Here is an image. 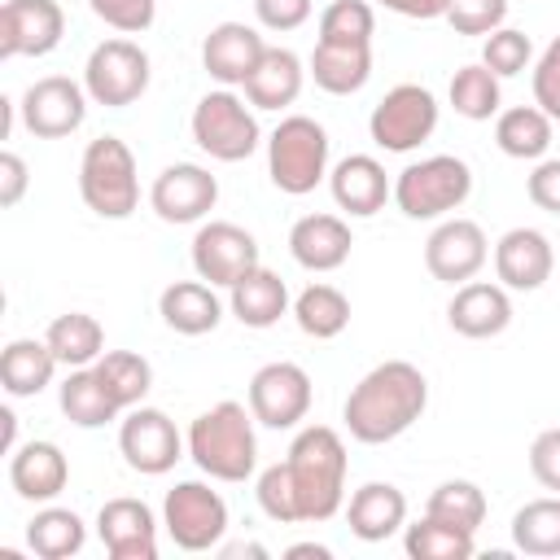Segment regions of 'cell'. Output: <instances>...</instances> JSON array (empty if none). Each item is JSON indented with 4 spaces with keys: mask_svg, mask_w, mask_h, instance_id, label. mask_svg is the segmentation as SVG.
<instances>
[{
    "mask_svg": "<svg viewBox=\"0 0 560 560\" xmlns=\"http://www.w3.org/2000/svg\"><path fill=\"white\" fill-rule=\"evenodd\" d=\"M429 407V381L416 363L407 359H389V363H376L346 398L341 407V420L350 429L354 442H368V446H381V442H394L398 433H407Z\"/></svg>",
    "mask_w": 560,
    "mask_h": 560,
    "instance_id": "1",
    "label": "cell"
},
{
    "mask_svg": "<svg viewBox=\"0 0 560 560\" xmlns=\"http://www.w3.org/2000/svg\"><path fill=\"white\" fill-rule=\"evenodd\" d=\"M289 472L298 490V516L302 521H328L337 516L346 499V442L328 424H311L289 446Z\"/></svg>",
    "mask_w": 560,
    "mask_h": 560,
    "instance_id": "2",
    "label": "cell"
},
{
    "mask_svg": "<svg viewBox=\"0 0 560 560\" xmlns=\"http://www.w3.org/2000/svg\"><path fill=\"white\" fill-rule=\"evenodd\" d=\"M188 455L192 464L214 481H245L258 464V438H254V411L223 398L210 411H201L188 429Z\"/></svg>",
    "mask_w": 560,
    "mask_h": 560,
    "instance_id": "3",
    "label": "cell"
},
{
    "mask_svg": "<svg viewBox=\"0 0 560 560\" xmlns=\"http://www.w3.org/2000/svg\"><path fill=\"white\" fill-rule=\"evenodd\" d=\"M79 192L92 214L101 219H127L140 201V179H136V158L118 136H96L83 149L79 162Z\"/></svg>",
    "mask_w": 560,
    "mask_h": 560,
    "instance_id": "4",
    "label": "cell"
},
{
    "mask_svg": "<svg viewBox=\"0 0 560 560\" xmlns=\"http://www.w3.org/2000/svg\"><path fill=\"white\" fill-rule=\"evenodd\" d=\"M472 192V171L455 153H433L398 171L394 179V201L407 219H442L459 210Z\"/></svg>",
    "mask_w": 560,
    "mask_h": 560,
    "instance_id": "5",
    "label": "cell"
},
{
    "mask_svg": "<svg viewBox=\"0 0 560 560\" xmlns=\"http://www.w3.org/2000/svg\"><path fill=\"white\" fill-rule=\"evenodd\" d=\"M267 175L289 197L311 192L328 175V131L306 114H289L267 140Z\"/></svg>",
    "mask_w": 560,
    "mask_h": 560,
    "instance_id": "6",
    "label": "cell"
},
{
    "mask_svg": "<svg viewBox=\"0 0 560 560\" xmlns=\"http://www.w3.org/2000/svg\"><path fill=\"white\" fill-rule=\"evenodd\" d=\"M192 140L214 162H245L258 149L262 131H258L254 109L236 92L219 88V92H206L197 101V109H192Z\"/></svg>",
    "mask_w": 560,
    "mask_h": 560,
    "instance_id": "7",
    "label": "cell"
},
{
    "mask_svg": "<svg viewBox=\"0 0 560 560\" xmlns=\"http://www.w3.org/2000/svg\"><path fill=\"white\" fill-rule=\"evenodd\" d=\"M162 525L179 551H210L228 534V503L206 481H179L162 499Z\"/></svg>",
    "mask_w": 560,
    "mask_h": 560,
    "instance_id": "8",
    "label": "cell"
},
{
    "mask_svg": "<svg viewBox=\"0 0 560 560\" xmlns=\"http://www.w3.org/2000/svg\"><path fill=\"white\" fill-rule=\"evenodd\" d=\"M433 127H438V101L420 83L389 88L376 101L372 118H368V131H372V140L385 153H411V149H420L433 136Z\"/></svg>",
    "mask_w": 560,
    "mask_h": 560,
    "instance_id": "9",
    "label": "cell"
},
{
    "mask_svg": "<svg viewBox=\"0 0 560 560\" xmlns=\"http://www.w3.org/2000/svg\"><path fill=\"white\" fill-rule=\"evenodd\" d=\"M83 88L105 109L136 105L144 96V88H149V52L140 44H131V39L96 44L88 66H83Z\"/></svg>",
    "mask_w": 560,
    "mask_h": 560,
    "instance_id": "10",
    "label": "cell"
},
{
    "mask_svg": "<svg viewBox=\"0 0 560 560\" xmlns=\"http://www.w3.org/2000/svg\"><path fill=\"white\" fill-rule=\"evenodd\" d=\"M22 127L39 140H61L70 131L83 127L88 118V88H79L74 79L66 74H48V79H35L26 92H22Z\"/></svg>",
    "mask_w": 560,
    "mask_h": 560,
    "instance_id": "11",
    "label": "cell"
},
{
    "mask_svg": "<svg viewBox=\"0 0 560 560\" xmlns=\"http://www.w3.org/2000/svg\"><path fill=\"white\" fill-rule=\"evenodd\" d=\"M192 267H197V276H201L206 284L232 289L245 271L258 267V241H254L245 228L228 223V219L201 223L197 236H192Z\"/></svg>",
    "mask_w": 560,
    "mask_h": 560,
    "instance_id": "12",
    "label": "cell"
},
{
    "mask_svg": "<svg viewBox=\"0 0 560 560\" xmlns=\"http://www.w3.org/2000/svg\"><path fill=\"white\" fill-rule=\"evenodd\" d=\"M249 411L267 429H293L311 411V376L298 363H267L249 381Z\"/></svg>",
    "mask_w": 560,
    "mask_h": 560,
    "instance_id": "13",
    "label": "cell"
},
{
    "mask_svg": "<svg viewBox=\"0 0 560 560\" xmlns=\"http://www.w3.org/2000/svg\"><path fill=\"white\" fill-rule=\"evenodd\" d=\"M118 451H122V459L136 472L162 477L184 455V438H179V429H175V420L166 411H158V407H131V416L118 429Z\"/></svg>",
    "mask_w": 560,
    "mask_h": 560,
    "instance_id": "14",
    "label": "cell"
},
{
    "mask_svg": "<svg viewBox=\"0 0 560 560\" xmlns=\"http://www.w3.org/2000/svg\"><path fill=\"white\" fill-rule=\"evenodd\" d=\"M66 13L57 0H4L0 4V57H44L61 44Z\"/></svg>",
    "mask_w": 560,
    "mask_h": 560,
    "instance_id": "15",
    "label": "cell"
},
{
    "mask_svg": "<svg viewBox=\"0 0 560 560\" xmlns=\"http://www.w3.org/2000/svg\"><path fill=\"white\" fill-rule=\"evenodd\" d=\"M490 258V241L472 219H446L424 241V267L442 284H468Z\"/></svg>",
    "mask_w": 560,
    "mask_h": 560,
    "instance_id": "16",
    "label": "cell"
},
{
    "mask_svg": "<svg viewBox=\"0 0 560 560\" xmlns=\"http://www.w3.org/2000/svg\"><path fill=\"white\" fill-rule=\"evenodd\" d=\"M214 201H219V179L197 162L166 166L149 188V206L158 210L162 223H197L214 210Z\"/></svg>",
    "mask_w": 560,
    "mask_h": 560,
    "instance_id": "17",
    "label": "cell"
},
{
    "mask_svg": "<svg viewBox=\"0 0 560 560\" xmlns=\"http://www.w3.org/2000/svg\"><path fill=\"white\" fill-rule=\"evenodd\" d=\"M262 52H267L262 35L254 26H245V22H219L201 39V66L223 88H245V79L258 70Z\"/></svg>",
    "mask_w": 560,
    "mask_h": 560,
    "instance_id": "18",
    "label": "cell"
},
{
    "mask_svg": "<svg viewBox=\"0 0 560 560\" xmlns=\"http://www.w3.org/2000/svg\"><path fill=\"white\" fill-rule=\"evenodd\" d=\"M96 534L114 560H158V521L140 499H109L96 512Z\"/></svg>",
    "mask_w": 560,
    "mask_h": 560,
    "instance_id": "19",
    "label": "cell"
},
{
    "mask_svg": "<svg viewBox=\"0 0 560 560\" xmlns=\"http://www.w3.org/2000/svg\"><path fill=\"white\" fill-rule=\"evenodd\" d=\"M551 267H556V254H551V241L538 228H512L494 245V271H499L503 289L534 293L551 280Z\"/></svg>",
    "mask_w": 560,
    "mask_h": 560,
    "instance_id": "20",
    "label": "cell"
},
{
    "mask_svg": "<svg viewBox=\"0 0 560 560\" xmlns=\"http://www.w3.org/2000/svg\"><path fill=\"white\" fill-rule=\"evenodd\" d=\"M328 188H332V201H337L346 214H354V219L376 214V210L385 206V197H394V184H389L385 166H381L376 158H368V153L341 158V162L332 166V175H328Z\"/></svg>",
    "mask_w": 560,
    "mask_h": 560,
    "instance_id": "21",
    "label": "cell"
},
{
    "mask_svg": "<svg viewBox=\"0 0 560 560\" xmlns=\"http://www.w3.org/2000/svg\"><path fill=\"white\" fill-rule=\"evenodd\" d=\"M446 319L459 337H499L508 324H512V302H508V289L503 284H486V280H468L455 289L451 306H446Z\"/></svg>",
    "mask_w": 560,
    "mask_h": 560,
    "instance_id": "22",
    "label": "cell"
},
{
    "mask_svg": "<svg viewBox=\"0 0 560 560\" xmlns=\"http://www.w3.org/2000/svg\"><path fill=\"white\" fill-rule=\"evenodd\" d=\"M350 228L337 214H306L289 228V254L306 271H337L350 258Z\"/></svg>",
    "mask_w": 560,
    "mask_h": 560,
    "instance_id": "23",
    "label": "cell"
},
{
    "mask_svg": "<svg viewBox=\"0 0 560 560\" xmlns=\"http://www.w3.org/2000/svg\"><path fill=\"white\" fill-rule=\"evenodd\" d=\"M9 481H13V490H18L22 499L48 503V499H57V494L66 490L70 464H66V455H61L57 442H26V446H18L13 459H9Z\"/></svg>",
    "mask_w": 560,
    "mask_h": 560,
    "instance_id": "24",
    "label": "cell"
},
{
    "mask_svg": "<svg viewBox=\"0 0 560 560\" xmlns=\"http://www.w3.org/2000/svg\"><path fill=\"white\" fill-rule=\"evenodd\" d=\"M346 521H350V534L363 538V542H385L389 534H398L407 525V499L398 486L389 481H368L350 494V508H346Z\"/></svg>",
    "mask_w": 560,
    "mask_h": 560,
    "instance_id": "25",
    "label": "cell"
},
{
    "mask_svg": "<svg viewBox=\"0 0 560 560\" xmlns=\"http://www.w3.org/2000/svg\"><path fill=\"white\" fill-rule=\"evenodd\" d=\"M158 311L166 319V328L184 332V337H201V332H214L219 319H223V302L214 298V284H206L201 276L197 280H175L162 289L158 298Z\"/></svg>",
    "mask_w": 560,
    "mask_h": 560,
    "instance_id": "26",
    "label": "cell"
},
{
    "mask_svg": "<svg viewBox=\"0 0 560 560\" xmlns=\"http://www.w3.org/2000/svg\"><path fill=\"white\" fill-rule=\"evenodd\" d=\"M302 79H306L302 57H298L293 48H271V44H267L258 70L245 79V96H249L254 109H284V105L298 101Z\"/></svg>",
    "mask_w": 560,
    "mask_h": 560,
    "instance_id": "27",
    "label": "cell"
},
{
    "mask_svg": "<svg viewBox=\"0 0 560 560\" xmlns=\"http://www.w3.org/2000/svg\"><path fill=\"white\" fill-rule=\"evenodd\" d=\"M372 74V44H324L315 39L311 52V79L328 96H350Z\"/></svg>",
    "mask_w": 560,
    "mask_h": 560,
    "instance_id": "28",
    "label": "cell"
},
{
    "mask_svg": "<svg viewBox=\"0 0 560 560\" xmlns=\"http://www.w3.org/2000/svg\"><path fill=\"white\" fill-rule=\"evenodd\" d=\"M232 315L245 324V328H271L284 311H289V289L276 271H267L262 262L254 271H245L236 284H232V298H228Z\"/></svg>",
    "mask_w": 560,
    "mask_h": 560,
    "instance_id": "29",
    "label": "cell"
},
{
    "mask_svg": "<svg viewBox=\"0 0 560 560\" xmlns=\"http://www.w3.org/2000/svg\"><path fill=\"white\" fill-rule=\"evenodd\" d=\"M52 372H57V354H52L48 341L18 337V341H9L4 354H0V385H4V394H13V398H35L39 389H48Z\"/></svg>",
    "mask_w": 560,
    "mask_h": 560,
    "instance_id": "30",
    "label": "cell"
},
{
    "mask_svg": "<svg viewBox=\"0 0 560 560\" xmlns=\"http://www.w3.org/2000/svg\"><path fill=\"white\" fill-rule=\"evenodd\" d=\"M57 402H61L66 420L79 424V429H101V424H109L122 411L114 402V394L105 389V381L96 376V368H70V376L61 381Z\"/></svg>",
    "mask_w": 560,
    "mask_h": 560,
    "instance_id": "31",
    "label": "cell"
},
{
    "mask_svg": "<svg viewBox=\"0 0 560 560\" xmlns=\"http://www.w3.org/2000/svg\"><path fill=\"white\" fill-rule=\"evenodd\" d=\"M494 144H499L508 158L538 162V158L551 149V118H547L538 105H512V109H503L499 122H494Z\"/></svg>",
    "mask_w": 560,
    "mask_h": 560,
    "instance_id": "32",
    "label": "cell"
},
{
    "mask_svg": "<svg viewBox=\"0 0 560 560\" xmlns=\"http://www.w3.org/2000/svg\"><path fill=\"white\" fill-rule=\"evenodd\" d=\"M44 341L52 346L57 363L66 368H92L101 354H105V328L83 315V311H70V315H57L44 332Z\"/></svg>",
    "mask_w": 560,
    "mask_h": 560,
    "instance_id": "33",
    "label": "cell"
},
{
    "mask_svg": "<svg viewBox=\"0 0 560 560\" xmlns=\"http://www.w3.org/2000/svg\"><path fill=\"white\" fill-rule=\"evenodd\" d=\"M83 538H88V529H83L79 512H70V508H44L26 525V547L39 560H66V556L83 551Z\"/></svg>",
    "mask_w": 560,
    "mask_h": 560,
    "instance_id": "34",
    "label": "cell"
},
{
    "mask_svg": "<svg viewBox=\"0 0 560 560\" xmlns=\"http://www.w3.org/2000/svg\"><path fill=\"white\" fill-rule=\"evenodd\" d=\"M293 319H298V328H302L306 337L328 341V337L346 332V324H350V302H346V293L332 289V284H311V289L298 293Z\"/></svg>",
    "mask_w": 560,
    "mask_h": 560,
    "instance_id": "35",
    "label": "cell"
},
{
    "mask_svg": "<svg viewBox=\"0 0 560 560\" xmlns=\"http://www.w3.org/2000/svg\"><path fill=\"white\" fill-rule=\"evenodd\" d=\"M512 542L525 556H560V494L525 503L512 516Z\"/></svg>",
    "mask_w": 560,
    "mask_h": 560,
    "instance_id": "36",
    "label": "cell"
},
{
    "mask_svg": "<svg viewBox=\"0 0 560 560\" xmlns=\"http://www.w3.org/2000/svg\"><path fill=\"white\" fill-rule=\"evenodd\" d=\"M402 547H407L411 560H468L472 556V529L446 525V521L424 512V521L407 525Z\"/></svg>",
    "mask_w": 560,
    "mask_h": 560,
    "instance_id": "37",
    "label": "cell"
},
{
    "mask_svg": "<svg viewBox=\"0 0 560 560\" xmlns=\"http://www.w3.org/2000/svg\"><path fill=\"white\" fill-rule=\"evenodd\" d=\"M96 376L105 381V389L114 394V402L127 411V407H140V398L153 389V368L144 354H131V350H109L101 354L96 363Z\"/></svg>",
    "mask_w": 560,
    "mask_h": 560,
    "instance_id": "38",
    "label": "cell"
},
{
    "mask_svg": "<svg viewBox=\"0 0 560 560\" xmlns=\"http://www.w3.org/2000/svg\"><path fill=\"white\" fill-rule=\"evenodd\" d=\"M451 105L459 118L468 122H486L499 114V74L481 61L472 66H459L455 79H451Z\"/></svg>",
    "mask_w": 560,
    "mask_h": 560,
    "instance_id": "39",
    "label": "cell"
},
{
    "mask_svg": "<svg viewBox=\"0 0 560 560\" xmlns=\"http://www.w3.org/2000/svg\"><path fill=\"white\" fill-rule=\"evenodd\" d=\"M424 512L438 516V521H446V525H459V529H472L477 534L481 521H486V494L472 481H442L429 494V508Z\"/></svg>",
    "mask_w": 560,
    "mask_h": 560,
    "instance_id": "40",
    "label": "cell"
},
{
    "mask_svg": "<svg viewBox=\"0 0 560 560\" xmlns=\"http://www.w3.org/2000/svg\"><path fill=\"white\" fill-rule=\"evenodd\" d=\"M376 13L368 0H332L319 13V39L324 44H372Z\"/></svg>",
    "mask_w": 560,
    "mask_h": 560,
    "instance_id": "41",
    "label": "cell"
},
{
    "mask_svg": "<svg viewBox=\"0 0 560 560\" xmlns=\"http://www.w3.org/2000/svg\"><path fill=\"white\" fill-rule=\"evenodd\" d=\"M529 57H534L529 35H525V31H512V26L490 31V35H486V44H481V66H490L499 79L521 74V70L529 66Z\"/></svg>",
    "mask_w": 560,
    "mask_h": 560,
    "instance_id": "42",
    "label": "cell"
},
{
    "mask_svg": "<svg viewBox=\"0 0 560 560\" xmlns=\"http://www.w3.org/2000/svg\"><path fill=\"white\" fill-rule=\"evenodd\" d=\"M254 494H258V508H262L271 521H280V525L302 521V516H298V490H293V472H289V464H271V468H262Z\"/></svg>",
    "mask_w": 560,
    "mask_h": 560,
    "instance_id": "43",
    "label": "cell"
},
{
    "mask_svg": "<svg viewBox=\"0 0 560 560\" xmlns=\"http://www.w3.org/2000/svg\"><path fill=\"white\" fill-rule=\"evenodd\" d=\"M503 18H508V0H451L446 9L455 35H490L503 26Z\"/></svg>",
    "mask_w": 560,
    "mask_h": 560,
    "instance_id": "44",
    "label": "cell"
},
{
    "mask_svg": "<svg viewBox=\"0 0 560 560\" xmlns=\"http://www.w3.org/2000/svg\"><path fill=\"white\" fill-rule=\"evenodd\" d=\"M88 9H92L105 26H114V31H122V35H140V31H149L153 18H158V0H88Z\"/></svg>",
    "mask_w": 560,
    "mask_h": 560,
    "instance_id": "45",
    "label": "cell"
},
{
    "mask_svg": "<svg viewBox=\"0 0 560 560\" xmlns=\"http://www.w3.org/2000/svg\"><path fill=\"white\" fill-rule=\"evenodd\" d=\"M534 105L551 122H560V35L542 48V57L534 66Z\"/></svg>",
    "mask_w": 560,
    "mask_h": 560,
    "instance_id": "46",
    "label": "cell"
},
{
    "mask_svg": "<svg viewBox=\"0 0 560 560\" xmlns=\"http://www.w3.org/2000/svg\"><path fill=\"white\" fill-rule=\"evenodd\" d=\"M529 472L542 490L560 494V429H542L529 446Z\"/></svg>",
    "mask_w": 560,
    "mask_h": 560,
    "instance_id": "47",
    "label": "cell"
},
{
    "mask_svg": "<svg viewBox=\"0 0 560 560\" xmlns=\"http://www.w3.org/2000/svg\"><path fill=\"white\" fill-rule=\"evenodd\" d=\"M254 13L267 31H298L311 18V0H254Z\"/></svg>",
    "mask_w": 560,
    "mask_h": 560,
    "instance_id": "48",
    "label": "cell"
},
{
    "mask_svg": "<svg viewBox=\"0 0 560 560\" xmlns=\"http://www.w3.org/2000/svg\"><path fill=\"white\" fill-rule=\"evenodd\" d=\"M529 201L547 214H560V158H542L529 175Z\"/></svg>",
    "mask_w": 560,
    "mask_h": 560,
    "instance_id": "49",
    "label": "cell"
},
{
    "mask_svg": "<svg viewBox=\"0 0 560 560\" xmlns=\"http://www.w3.org/2000/svg\"><path fill=\"white\" fill-rule=\"evenodd\" d=\"M26 184H31V175H26V162L18 158V153H0V206L9 210V206H18L22 201V192H26Z\"/></svg>",
    "mask_w": 560,
    "mask_h": 560,
    "instance_id": "50",
    "label": "cell"
},
{
    "mask_svg": "<svg viewBox=\"0 0 560 560\" xmlns=\"http://www.w3.org/2000/svg\"><path fill=\"white\" fill-rule=\"evenodd\" d=\"M376 4H385L389 13H402V18H420V22L446 18V9H451V0H376Z\"/></svg>",
    "mask_w": 560,
    "mask_h": 560,
    "instance_id": "51",
    "label": "cell"
},
{
    "mask_svg": "<svg viewBox=\"0 0 560 560\" xmlns=\"http://www.w3.org/2000/svg\"><path fill=\"white\" fill-rule=\"evenodd\" d=\"M0 424H4V451L13 455V451H18V416L4 407V411H0Z\"/></svg>",
    "mask_w": 560,
    "mask_h": 560,
    "instance_id": "52",
    "label": "cell"
},
{
    "mask_svg": "<svg viewBox=\"0 0 560 560\" xmlns=\"http://www.w3.org/2000/svg\"><path fill=\"white\" fill-rule=\"evenodd\" d=\"M223 556H228V560H236V556H254V560H262L267 547H258V542H232V547H223Z\"/></svg>",
    "mask_w": 560,
    "mask_h": 560,
    "instance_id": "53",
    "label": "cell"
},
{
    "mask_svg": "<svg viewBox=\"0 0 560 560\" xmlns=\"http://www.w3.org/2000/svg\"><path fill=\"white\" fill-rule=\"evenodd\" d=\"M289 556H315V560H328V547H319V542H298V547H289Z\"/></svg>",
    "mask_w": 560,
    "mask_h": 560,
    "instance_id": "54",
    "label": "cell"
}]
</instances>
